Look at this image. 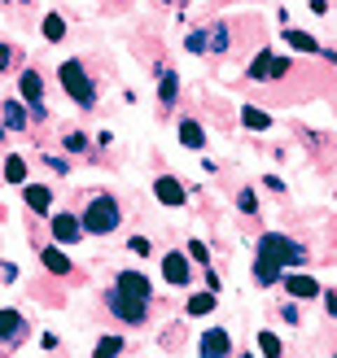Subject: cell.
<instances>
[{
	"instance_id": "26",
	"label": "cell",
	"mask_w": 337,
	"mask_h": 358,
	"mask_svg": "<svg viewBox=\"0 0 337 358\" xmlns=\"http://www.w3.org/2000/svg\"><path fill=\"white\" fill-rule=\"evenodd\" d=\"M5 122H9L13 131H22V127H27V118H22V110H18V105H5Z\"/></svg>"
},
{
	"instance_id": "16",
	"label": "cell",
	"mask_w": 337,
	"mask_h": 358,
	"mask_svg": "<svg viewBox=\"0 0 337 358\" xmlns=\"http://www.w3.org/2000/svg\"><path fill=\"white\" fill-rule=\"evenodd\" d=\"M40 262L48 266V271H53V275H66V271H75V266H70V258L62 254V245H48V249H44V254H40Z\"/></svg>"
},
{
	"instance_id": "2",
	"label": "cell",
	"mask_w": 337,
	"mask_h": 358,
	"mask_svg": "<svg viewBox=\"0 0 337 358\" xmlns=\"http://www.w3.org/2000/svg\"><path fill=\"white\" fill-rule=\"evenodd\" d=\"M118 223H123V210H118L114 196H92V201H88V210H83V231L88 236H110Z\"/></svg>"
},
{
	"instance_id": "1",
	"label": "cell",
	"mask_w": 337,
	"mask_h": 358,
	"mask_svg": "<svg viewBox=\"0 0 337 358\" xmlns=\"http://www.w3.org/2000/svg\"><path fill=\"white\" fill-rule=\"evenodd\" d=\"M307 262V249L280 236V231H268V236H259V258H254V280L259 284H276V275L285 271V266H303Z\"/></svg>"
},
{
	"instance_id": "7",
	"label": "cell",
	"mask_w": 337,
	"mask_h": 358,
	"mask_svg": "<svg viewBox=\"0 0 337 358\" xmlns=\"http://www.w3.org/2000/svg\"><path fill=\"white\" fill-rule=\"evenodd\" d=\"M53 241L57 245L83 241V219H75V214H57V219H53Z\"/></svg>"
},
{
	"instance_id": "14",
	"label": "cell",
	"mask_w": 337,
	"mask_h": 358,
	"mask_svg": "<svg viewBox=\"0 0 337 358\" xmlns=\"http://www.w3.org/2000/svg\"><path fill=\"white\" fill-rule=\"evenodd\" d=\"M22 201H27L35 214H48V206H53V192H48L44 184H22Z\"/></svg>"
},
{
	"instance_id": "22",
	"label": "cell",
	"mask_w": 337,
	"mask_h": 358,
	"mask_svg": "<svg viewBox=\"0 0 337 358\" xmlns=\"http://www.w3.org/2000/svg\"><path fill=\"white\" fill-rule=\"evenodd\" d=\"M175 92H180V79H175V75H163V87H158L163 105H171V101H175Z\"/></svg>"
},
{
	"instance_id": "32",
	"label": "cell",
	"mask_w": 337,
	"mask_h": 358,
	"mask_svg": "<svg viewBox=\"0 0 337 358\" xmlns=\"http://www.w3.org/2000/svg\"><path fill=\"white\" fill-rule=\"evenodd\" d=\"M9 62H13V52H9V44H0V70H9Z\"/></svg>"
},
{
	"instance_id": "12",
	"label": "cell",
	"mask_w": 337,
	"mask_h": 358,
	"mask_svg": "<svg viewBox=\"0 0 337 358\" xmlns=\"http://www.w3.org/2000/svg\"><path fill=\"white\" fill-rule=\"evenodd\" d=\"M285 57H272V52H259L254 66H250V79H272V75H285Z\"/></svg>"
},
{
	"instance_id": "25",
	"label": "cell",
	"mask_w": 337,
	"mask_h": 358,
	"mask_svg": "<svg viewBox=\"0 0 337 358\" xmlns=\"http://www.w3.org/2000/svg\"><path fill=\"white\" fill-rule=\"evenodd\" d=\"M259 354H280V341H276V332H259Z\"/></svg>"
},
{
	"instance_id": "5",
	"label": "cell",
	"mask_w": 337,
	"mask_h": 358,
	"mask_svg": "<svg viewBox=\"0 0 337 358\" xmlns=\"http://www.w3.org/2000/svg\"><path fill=\"white\" fill-rule=\"evenodd\" d=\"M18 92H22V101L35 110V118L44 114V101H40V96H44V79L35 75V70H22V79H18Z\"/></svg>"
},
{
	"instance_id": "20",
	"label": "cell",
	"mask_w": 337,
	"mask_h": 358,
	"mask_svg": "<svg viewBox=\"0 0 337 358\" xmlns=\"http://www.w3.org/2000/svg\"><path fill=\"white\" fill-rule=\"evenodd\" d=\"M5 179H9V184H27V162H22V157H5Z\"/></svg>"
},
{
	"instance_id": "17",
	"label": "cell",
	"mask_w": 337,
	"mask_h": 358,
	"mask_svg": "<svg viewBox=\"0 0 337 358\" xmlns=\"http://www.w3.org/2000/svg\"><path fill=\"white\" fill-rule=\"evenodd\" d=\"M180 145L184 149H206V131L198 122H180Z\"/></svg>"
},
{
	"instance_id": "3",
	"label": "cell",
	"mask_w": 337,
	"mask_h": 358,
	"mask_svg": "<svg viewBox=\"0 0 337 358\" xmlns=\"http://www.w3.org/2000/svg\"><path fill=\"white\" fill-rule=\"evenodd\" d=\"M62 87H66V96H75V105H92L97 101V87H92V79H88V70L79 66V62H62Z\"/></svg>"
},
{
	"instance_id": "19",
	"label": "cell",
	"mask_w": 337,
	"mask_h": 358,
	"mask_svg": "<svg viewBox=\"0 0 337 358\" xmlns=\"http://www.w3.org/2000/svg\"><path fill=\"white\" fill-rule=\"evenodd\" d=\"M241 122H245V127H254V131H268L272 127V118L263 114V110H254V105H245V110H241Z\"/></svg>"
},
{
	"instance_id": "18",
	"label": "cell",
	"mask_w": 337,
	"mask_h": 358,
	"mask_svg": "<svg viewBox=\"0 0 337 358\" xmlns=\"http://www.w3.org/2000/svg\"><path fill=\"white\" fill-rule=\"evenodd\" d=\"M184 310H188L193 319H202V315H210V310H215V293H210V289H206V293H193Z\"/></svg>"
},
{
	"instance_id": "10",
	"label": "cell",
	"mask_w": 337,
	"mask_h": 358,
	"mask_svg": "<svg viewBox=\"0 0 337 358\" xmlns=\"http://www.w3.org/2000/svg\"><path fill=\"white\" fill-rule=\"evenodd\" d=\"M153 192H158V201H163V206H184V201H188L184 184H180V179H171V175L153 179Z\"/></svg>"
},
{
	"instance_id": "6",
	"label": "cell",
	"mask_w": 337,
	"mask_h": 358,
	"mask_svg": "<svg viewBox=\"0 0 337 358\" xmlns=\"http://www.w3.org/2000/svg\"><path fill=\"white\" fill-rule=\"evenodd\" d=\"M163 275H167V284H175V289H180V284L193 280V258H188V254H167V258H163Z\"/></svg>"
},
{
	"instance_id": "4",
	"label": "cell",
	"mask_w": 337,
	"mask_h": 358,
	"mask_svg": "<svg viewBox=\"0 0 337 358\" xmlns=\"http://www.w3.org/2000/svg\"><path fill=\"white\" fill-rule=\"evenodd\" d=\"M105 306H110V315H114V319H123V324H145V315H149L145 301H132L128 293H118V289L105 293Z\"/></svg>"
},
{
	"instance_id": "30",
	"label": "cell",
	"mask_w": 337,
	"mask_h": 358,
	"mask_svg": "<svg viewBox=\"0 0 337 358\" xmlns=\"http://www.w3.org/2000/svg\"><path fill=\"white\" fill-rule=\"evenodd\" d=\"M128 249H132L136 258H145V254H149V241H145V236H132V245H128Z\"/></svg>"
},
{
	"instance_id": "8",
	"label": "cell",
	"mask_w": 337,
	"mask_h": 358,
	"mask_svg": "<svg viewBox=\"0 0 337 358\" xmlns=\"http://www.w3.org/2000/svg\"><path fill=\"white\" fill-rule=\"evenodd\" d=\"M198 354H210V358H223V354H233V336H228L223 328H210V332H202Z\"/></svg>"
},
{
	"instance_id": "27",
	"label": "cell",
	"mask_w": 337,
	"mask_h": 358,
	"mask_svg": "<svg viewBox=\"0 0 337 358\" xmlns=\"http://www.w3.org/2000/svg\"><path fill=\"white\" fill-rule=\"evenodd\" d=\"M188 258H193V262H202V266H210V249H206L202 241H193V245H188Z\"/></svg>"
},
{
	"instance_id": "23",
	"label": "cell",
	"mask_w": 337,
	"mask_h": 358,
	"mask_svg": "<svg viewBox=\"0 0 337 358\" xmlns=\"http://www.w3.org/2000/svg\"><path fill=\"white\" fill-rule=\"evenodd\" d=\"M206 48H210V52H223V48H228V27H215V31H210V35H206Z\"/></svg>"
},
{
	"instance_id": "13",
	"label": "cell",
	"mask_w": 337,
	"mask_h": 358,
	"mask_svg": "<svg viewBox=\"0 0 337 358\" xmlns=\"http://www.w3.org/2000/svg\"><path fill=\"white\" fill-rule=\"evenodd\" d=\"M285 293L298 297V301H311V297H320V284L311 275H285Z\"/></svg>"
},
{
	"instance_id": "24",
	"label": "cell",
	"mask_w": 337,
	"mask_h": 358,
	"mask_svg": "<svg viewBox=\"0 0 337 358\" xmlns=\"http://www.w3.org/2000/svg\"><path fill=\"white\" fill-rule=\"evenodd\" d=\"M101 354H123V336H101V341H97V358Z\"/></svg>"
},
{
	"instance_id": "33",
	"label": "cell",
	"mask_w": 337,
	"mask_h": 358,
	"mask_svg": "<svg viewBox=\"0 0 337 358\" xmlns=\"http://www.w3.org/2000/svg\"><path fill=\"white\" fill-rule=\"evenodd\" d=\"M324 301H329V315H337V293H324Z\"/></svg>"
},
{
	"instance_id": "21",
	"label": "cell",
	"mask_w": 337,
	"mask_h": 358,
	"mask_svg": "<svg viewBox=\"0 0 337 358\" xmlns=\"http://www.w3.org/2000/svg\"><path fill=\"white\" fill-rule=\"evenodd\" d=\"M62 35H66V22H62L57 13H48V17H44V40H53V44H57Z\"/></svg>"
},
{
	"instance_id": "15",
	"label": "cell",
	"mask_w": 337,
	"mask_h": 358,
	"mask_svg": "<svg viewBox=\"0 0 337 358\" xmlns=\"http://www.w3.org/2000/svg\"><path fill=\"white\" fill-rule=\"evenodd\" d=\"M285 44H289V48H298V52H311V57H315V52H324L315 35H307V31H294V27H285Z\"/></svg>"
},
{
	"instance_id": "31",
	"label": "cell",
	"mask_w": 337,
	"mask_h": 358,
	"mask_svg": "<svg viewBox=\"0 0 337 358\" xmlns=\"http://www.w3.org/2000/svg\"><path fill=\"white\" fill-rule=\"evenodd\" d=\"M83 145H88V140H83V136H66V149H70V153H79Z\"/></svg>"
},
{
	"instance_id": "9",
	"label": "cell",
	"mask_w": 337,
	"mask_h": 358,
	"mask_svg": "<svg viewBox=\"0 0 337 358\" xmlns=\"http://www.w3.org/2000/svg\"><path fill=\"white\" fill-rule=\"evenodd\" d=\"M114 289H118V293H128L132 301H145V306H149V280L140 275V271H123Z\"/></svg>"
},
{
	"instance_id": "28",
	"label": "cell",
	"mask_w": 337,
	"mask_h": 358,
	"mask_svg": "<svg viewBox=\"0 0 337 358\" xmlns=\"http://www.w3.org/2000/svg\"><path fill=\"white\" fill-rule=\"evenodd\" d=\"M237 206H241L245 214H254V210H259V201H254V192H250V188H245V192L237 196Z\"/></svg>"
},
{
	"instance_id": "11",
	"label": "cell",
	"mask_w": 337,
	"mask_h": 358,
	"mask_svg": "<svg viewBox=\"0 0 337 358\" xmlns=\"http://www.w3.org/2000/svg\"><path fill=\"white\" fill-rule=\"evenodd\" d=\"M22 332H27V319L22 315H18V310H0V341L18 345V341H22Z\"/></svg>"
},
{
	"instance_id": "29",
	"label": "cell",
	"mask_w": 337,
	"mask_h": 358,
	"mask_svg": "<svg viewBox=\"0 0 337 358\" xmlns=\"http://www.w3.org/2000/svg\"><path fill=\"white\" fill-rule=\"evenodd\" d=\"M188 52H206V31H193L188 35Z\"/></svg>"
}]
</instances>
